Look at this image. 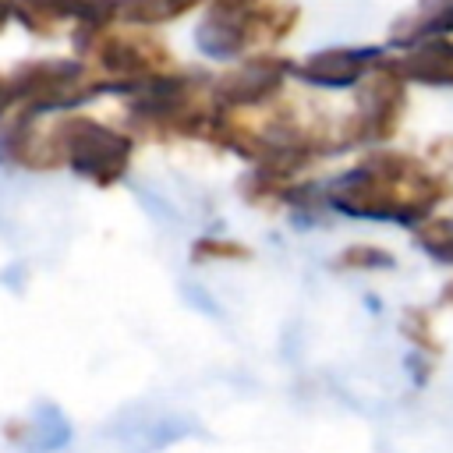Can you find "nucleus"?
I'll return each instance as SVG.
<instances>
[{"label": "nucleus", "instance_id": "5", "mask_svg": "<svg viewBox=\"0 0 453 453\" xmlns=\"http://www.w3.org/2000/svg\"><path fill=\"white\" fill-rule=\"evenodd\" d=\"M113 25L78 39V57L106 81L110 92L124 96L138 81L177 67L170 46L145 25H131V28H113Z\"/></svg>", "mask_w": 453, "mask_h": 453}, {"label": "nucleus", "instance_id": "17", "mask_svg": "<svg viewBox=\"0 0 453 453\" xmlns=\"http://www.w3.org/2000/svg\"><path fill=\"white\" fill-rule=\"evenodd\" d=\"M428 163H432L435 170H442V173L453 170V138H449V134H446V138H435V142L428 145Z\"/></svg>", "mask_w": 453, "mask_h": 453}, {"label": "nucleus", "instance_id": "14", "mask_svg": "<svg viewBox=\"0 0 453 453\" xmlns=\"http://www.w3.org/2000/svg\"><path fill=\"white\" fill-rule=\"evenodd\" d=\"M389 265L393 258L382 248H368V244H354L336 258V269H389Z\"/></svg>", "mask_w": 453, "mask_h": 453}, {"label": "nucleus", "instance_id": "2", "mask_svg": "<svg viewBox=\"0 0 453 453\" xmlns=\"http://www.w3.org/2000/svg\"><path fill=\"white\" fill-rule=\"evenodd\" d=\"M124 117H127V127L142 138L209 142L212 124L219 117L212 74L195 67L159 71L124 92Z\"/></svg>", "mask_w": 453, "mask_h": 453}, {"label": "nucleus", "instance_id": "11", "mask_svg": "<svg viewBox=\"0 0 453 453\" xmlns=\"http://www.w3.org/2000/svg\"><path fill=\"white\" fill-rule=\"evenodd\" d=\"M386 57L407 85L453 88V35L421 39V42H411V46L386 53Z\"/></svg>", "mask_w": 453, "mask_h": 453}, {"label": "nucleus", "instance_id": "3", "mask_svg": "<svg viewBox=\"0 0 453 453\" xmlns=\"http://www.w3.org/2000/svg\"><path fill=\"white\" fill-rule=\"evenodd\" d=\"M301 21L290 0H209L195 25V42L209 60H241L283 42Z\"/></svg>", "mask_w": 453, "mask_h": 453}, {"label": "nucleus", "instance_id": "9", "mask_svg": "<svg viewBox=\"0 0 453 453\" xmlns=\"http://www.w3.org/2000/svg\"><path fill=\"white\" fill-rule=\"evenodd\" d=\"M11 18L35 35L71 32L74 42L120 21V0H7Z\"/></svg>", "mask_w": 453, "mask_h": 453}, {"label": "nucleus", "instance_id": "12", "mask_svg": "<svg viewBox=\"0 0 453 453\" xmlns=\"http://www.w3.org/2000/svg\"><path fill=\"white\" fill-rule=\"evenodd\" d=\"M453 35V0H418L407 14H400L389 28V46L403 50L421 39Z\"/></svg>", "mask_w": 453, "mask_h": 453}, {"label": "nucleus", "instance_id": "13", "mask_svg": "<svg viewBox=\"0 0 453 453\" xmlns=\"http://www.w3.org/2000/svg\"><path fill=\"white\" fill-rule=\"evenodd\" d=\"M209 0H120V21L127 25H166L177 21L198 7H205Z\"/></svg>", "mask_w": 453, "mask_h": 453}, {"label": "nucleus", "instance_id": "8", "mask_svg": "<svg viewBox=\"0 0 453 453\" xmlns=\"http://www.w3.org/2000/svg\"><path fill=\"white\" fill-rule=\"evenodd\" d=\"M287 78H294V60L273 50H258L234 60V67H226L223 74H216L212 92L219 110H258L287 92Z\"/></svg>", "mask_w": 453, "mask_h": 453}, {"label": "nucleus", "instance_id": "19", "mask_svg": "<svg viewBox=\"0 0 453 453\" xmlns=\"http://www.w3.org/2000/svg\"><path fill=\"white\" fill-rule=\"evenodd\" d=\"M439 301L453 308V283H446V287H442V294H439Z\"/></svg>", "mask_w": 453, "mask_h": 453}, {"label": "nucleus", "instance_id": "7", "mask_svg": "<svg viewBox=\"0 0 453 453\" xmlns=\"http://www.w3.org/2000/svg\"><path fill=\"white\" fill-rule=\"evenodd\" d=\"M14 85V110L28 113H53L71 110L99 92H110L106 81L78 57V60H28L11 74Z\"/></svg>", "mask_w": 453, "mask_h": 453}, {"label": "nucleus", "instance_id": "20", "mask_svg": "<svg viewBox=\"0 0 453 453\" xmlns=\"http://www.w3.org/2000/svg\"><path fill=\"white\" fill-rule=\"evenodd\" d=\"M11 21V7H7V0H0V28Z\"/></svg>", "mask_w": 453, "mask_h": 453}, {"label": "nucleus", "instance_id": "10", "mask_svg": "<svg viewBox=\"0 0 453 453\" xmlns=\"http://www.w3.org/2000/svg\"><path fill=\"white\" fill-rule=\"evenodd\" d=\"M386 57L379 46H326L308 53L304 60H294V78H301L311 88H357L365 74Z\"/></svg>", "mask_w": 453, "mask_h": 453}, {"label": "nucleus", "instance_id": "1", "mask_svg": "<svg viewBox=\"0 0 453 453\" xmlns=\"http://www.w3.org/2000/svg\"><path fill=\"white\" fill-rule=\"evenodd\" d=\"M449 195V173L435 170L428 159L382 145L368 149L350 170H343L322 191V198L343 216L403 226H418L421 219H428L432 209L442 205Z\"/></svg>", "mask_w": 453, "mask_h": 453}, {"label": "nucleus", "instance_id": "18", "mask_svg": "<svg viewBox=\"0 0 453 453\" xmlns=\"http://www.w3.org/2000/svg\"><path fill=\"white\" fill-rule=\"evenodd\" d=\"M14 110V85L11 74H0V117H7Z\"/></svg>", "mask_w": 453, "mask_h": 453}, {"label": "nucleus", "instance_id": "16", "mask_svg": "<svg viewBox=\"0 0 453 453\" xmlns=\"http://www.w3.org/2000/svg\"><path fill=\"white\" fill-rule=\"evenodd\" d=\"M403 336H411L418 347H425V350H432V354L439 350V340H435V333H432L425 311H418V308H411V311L403 315Z\"/></svg>", "mask_w": 453, "mask_h": 453}, {"label": "nucleus", "instance_id": "6", "mask_svg": "<svg viewBox=\"0 0 453 453\" xmlns=\"http://www.w3.org/2000/svg\"><path fill=\"white\" fill-rule=\"evenodd\" d=\"M403 113H407V81L396 74V67L389 64V57H382L365 74V81L357 85L354 110L336 127L340 149L389 142L400 131Z\"/></svg>", "mask_w": 453, "mask_h": 453}, {"label": "nucleus", "instance_id": "4", "mask_svg": "<svg viewBox=\"0 0 453 453\" xmlns=\"http://www.w3.org/2000/svg\"><path fill=\"white\" fill-rule=\"evenodd\" d=\"M50 152L57 166H67L96 188H113L131 170L134 138L120 127H110L85 113H67L46 124Z\"/></svg>", "mask_w": 453, "mask_h": 453}, {"label": "nucleus", "instance_id": "15", "mask_svg": "<svg viewBox=\"0 0 453 453\" xmlns=\"http://www.w3.org/2000/svg\"><path fill=\"white\" fill-rule=\"evenodd\" d=\"M195 262H209V258H248V248L237 241H219V237H202L191 248Z\"/></svg>", "mask_w": 453, "mask_h": 453}]
</instances>
